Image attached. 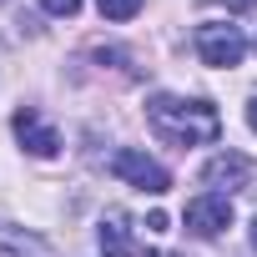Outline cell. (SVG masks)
Segmentation results:
<instances>
[{"label": "cell", "instance_id": "obj_14", "mask_svg": "<svg viewBox=\"0 0 257 257\" xmlns=\"http://www.w3.org/2000/svg\"><path fill=\"white\" fill-rule=\"evenodd\" d=\"M147 257H172V252H147Z\"/></svg>", "mask_w": 257, "mask_h": 257}, {"label": "cell", "instance_id": "obj_12", "mask_svg": "<svg viewBox=\"0 0 257 257\" xmlns=\"http://www.w3.org/2000/svg\"><path fill=\"white\" fill-rule=\"evenodd\" d=\"M257 6V0H232V11H252Z\"/></svg>", "mask_w": 257, "mask_h": 257}, {"label": "cell", "instance_id": "obj_5", "mask_svg": "<svg viewBox=\"0 0 257 257\" xmlns=\"http://www.w3.org/2000/svg\"><path fill=\"white\" fill-rule=\"evenodd\" d=\"M16 137H21V147H26L31 157H56V152H61L56 126H46L31 106H26V111H16Z\"/></svg>", "mask_w": 257, "mask_h": 257}, {"label": "cell", "instance_id": "obj_4", "mask_svg": "<svg viewBox=\"0 0 257 257\" xmlns=\"http://www.w3.org/2000/svg\"><path fill=\"white\" fill-rule=\"evenodd\" d=\"M187 227H192L197 237H217L222 227H232V202H227V192H202V197H192V202H187Z\"/></svg>", "mask_w": 257, "mask_h": 257}, {"label": "cell", "instance_id": "obj_3", "mask_svg": "<svg viewBox=\"0 0 257 257\" xmlns=\"http://www.w3.org/2000/svg\"><path fill=\"white\" fill-rule=\"evenodd\" d=\"M197 51H202L207 66H242V56H247V36H242L237 26L207 21V26H197Z\"/></svg>", "mask_w": 257, "mask_h": 257}, {"label": "cell", "instance_id": "obj_15", "mask_svg": "<svg viewBox=\"0 0 257 257\" xmlns=\"http://www.w3.org/2000/svg\"><path fill=\"white\" fill-rule=\"evenodd\" d=\"M0 6H6V0H0Z\"/></svg>", "mask_w": 257, "mask_h": 257}, {"label": "cell", "instance_id": "obj_1", "mask_svg": "<svg viewBox=\"0 0 257 257\" xmlns=\"http://www.w3.org/2000/svg\"><path fill=\"white\" fill-rule=\"evenodd\" d=\"M147 121H152V132L162 142H172V147H212L222 137V116L202 96L187 101V96H167L162 91V96L147 101Z\"/></svg>", "mask_w": 257, "mask_h": 257}, {"label": "cell", "instance_id": "obj_10", "mask_svg": "<svg viewBox=\"0 0 257 257\" xmlns=\"http://www.w3.org/2000/svg\"><path fill=\"white\" fill-rule=\"evenodd\" d=\"M41 6H46L51 16H76V11H81V0H41Z\"/></svg>", "mask_w": 257, "mask_h": 257}, {"label": "cell", "instance_id": "obj_6", "mask_svg": "<svg viewBox=\"0 0 257 257\" xmlns=\"http://www.w3.org/2000/svg\"><path fill=\"white\" fill-rule=\"evenodd\" d=\"M202 182H207V187H227V192H237V187L252 182V162L237 157V152H217V157L202 167Z\"/></svg>", "mask_w": 257, "mask_h": 257}, {"label": "cell", "instance_id": "obj_11", "mask_svg": "<svg viewBox=\"0 0 257 257\" xmlns=\"http://www.w3.org/2000/svg\"><path fill=\"white\" fill-rule=\"evenodd\" d=\"M247 126H252V132H257V96L247 101Z\"/></svg>", "mask_w": 257, "mask_h": 257}, {"label": "cell", "instance_id": "obj_7", "mask_svg": "<svg viewBox=\"0 0 257 257\" xmlns=\"http://www.w3.org/2000/svg\"><path fill=\"white\" fill-rule=\"evenodd\" d=\"M0 257H56V247L41 232H26V227L0 222Z\"/></svg>", "mask_w": 257, "mask_h": 257}, {"label": "cell", "instance_id": "obj_2", "mask_svg": "<svg viewBox=\"0 0 257 257\" xmlns=\"http://www.w3.org/2000/svg\"><path fill=\"white\" fill-rule=\"evenodd\" d=\"M111 172L121 177V182H132V187H142V192H152V197H162V192H172V172L157 162V157H147V152H137V147H121L116 157H111Z\"/></svg>", "mask_w": 257, "mask_h": 257}, {"label": "cell", "instance_id": "obj_9", "mask_svg": "<svg viewBox=\"0 0 257 257\" xmlns=\"http://www.w3.org/2000/svg\"><path fill=\"white\" fill-rule=\"evenodd\" d=\"M96 6H101L106 21H132V16L142 11V0H96Z\"/></svg>", "mask_w": 257, "mask_h": 257}, {"label": "cell", "instance_id": "obj_8", "mask_svg": "<svg viewBox=\"0 0 257 257\" xmlns=\"http://www.w3.org/2000/svg\"><path fill=\"white\" fill-rule=\"evenodd\" d=\"M101 252L106 257H132L137 247H132V222H126V212H106L101 217Z\"/></svg>", "mask_w": 257, "mask_h": 257}, {"label": "cell", "instance_id": "obj_13", "mask_svg": "<svg viewBox=\"0 0 257 257\" xmlns=\"http://www.w3.org/2000/svg\"><path fill=\"white\" fill-rule=\"evenodd\" d=\"M247 237H252V252H257V212H252V232Z\"/></svg>", "mask_w": 257, "mask_h": 257}]
</instances>
